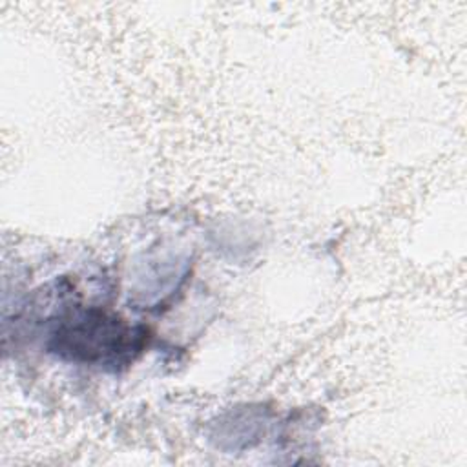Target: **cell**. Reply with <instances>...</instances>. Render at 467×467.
Listing matches in <instances>:
<instances>
[{
  "instance_id": "obj_1",
  "label": "cell",
  "mask_w": 467,
  "mask_h": 467,
  "mask_svg": "<svg viewBox=\"0 0 467 467\" xmlns=\"http://www.w3.org/2000/svg\"><path fill=\"white\" fill-rule=\"evenodd\" d=\"M57 348L73 359L97 361L124 356L140 345L122 321L99 310L78 314L57 332Z\"/></svg>"
}]
</instances>
